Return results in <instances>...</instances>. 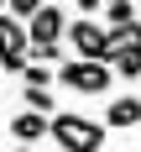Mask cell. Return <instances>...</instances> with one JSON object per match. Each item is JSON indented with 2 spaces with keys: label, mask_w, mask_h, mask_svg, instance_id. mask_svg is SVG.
<instances>
[{
  "label": "cell",
  "mask_w": 141,
  "mask_h": 152,
  "mask_svg": "<svg viewBox=\"0 0 141 152\" xmlns=\"http://www.w3.org/2000/svg\"><path fill=\"white\" fill-rule=\"evenodd\" d=\"M47 142H58L63 152H99L105 147V121H89V115H78V110H58Z\"/></svg>",
  "instance_id": "1"
},
{
  "label": "cell",
  "mask_w": 141,
  "mask_h": 152,
  "mask_svg": "<svg viewBox=\"0 0 141 152\" xmlns=\"http://www.w3.org/2000/svg\"><path fill=\"white\" fill-rule=\"evenodd\" d=\"M110 63H94V58H63L58 63V84L73 94H105L110 89Z\"/></svg>",
  "instance_id": "2"
},
{
  "label": "cell",
  "mask_w": 141,
  "mask_h": 152,
  "mask_svg": "<svg viewBox=\"0 0 141 152\" xmlns=\"http://www.w3.org/2000/svg\"><path fill=\"white\" fill-rule=\"evenodd\" d=\"M68 47H73V58L110 63V26L99 16H73V21H68Z\"/></svg>",
  "instance_id": "3"
},
{
  "label": "cell",
  "mask_w": 141,
  "mask_h": 152,
  "mask_svg": "<svg viewBox=\"0 0 141 152\" xmlns=\"http://www.w3.org/2000/svg\"><path fill=\"white\" fill-rule=\"evenodd\" d=\"M63 37H68V11L58 0H47L42 11L26 21V47H58Z\"/></svg>",
  "instance_id": "4"
},
{
  "label": "cell",
  "mask_w": 141,
  "mask_h": 152,
  "mask_svg": "<svg viewBox=\"0 0 141 152\" xmlns=\"http://www.w3.org/2000/svg\"><path fill=\"white\" fill-rule=\"evenodd\" d=\"M0 68L5 74L26 68V21H16L11 11H0Z\"/></svg>",
  "instance_id": "5"
},
{
  "label": "cell",
  "mask_w": 141,
  "mask_h": 152,
  "mask_svg": "<svg viewBox=\"0 0 141 152\" xmlns=\"http://www.w3.org/2000/svg\"><path fill=\"white\" fill-rule=\"evenodd\" d=\"M11 137L21 142V147L47 142V137H52V115H37V110H26V105H21V110L11 115Z\"/></svg>",
  "instance_id": "6"
},
{
  "label": "cell",
  "mask_w": 141,
  "mask_h": 152,
  "mask_svg": "<svg viewBox=\"0 0 141 152\" xmlns=\"http://www.w3.org/2000/svg\"><path fill=\"white\" fill-rule=\"evenodd\" d=\"M105 126L110 131L141 126V94H115V100H105Z\"/></svg>",
  "instance_id": "7"
},
{
  "label": "cell",
  "mask_w": 141,
  "mask_h": 152,
  "mask_svg": "<svg viewBox=\"0 0 141 152\" xmlns=\"http://www.w3.org/2000/svg\"><path fill=\"white\" fill-rule=\"evenodd\" d=\"M58 79V68H47V63H31L26 58V68H21V89H47Z\"/></svg>",
  "instance_id": "8"
},
{
  "label": "cell",
  "mask_w": 141,
  "mask_h": 152,
  "mask_svg": "<svg viewBox=\"0 0 141 152\" xmlns=\"http://www.w3.org/2000/svg\"><path fill=\"white\" fill-rule=\"evenodd\" d=\"M110 68H115L120 79H141V47H125V53H115V58H110Z\"/></svg>",
  "instance_id": "9"
},
{
  "label": "cell",
  "mask_w": 141,
  "mask_h": 152,
  "mask_svg": "<svg viewBox=\"0 0 141 152\" xmlns=\"http://www.w3.org/2000/svg\"><path fill=\"white\" fill-rule=\"evenodd\" d=\"M21 100H26V110H37V115H58L52 89H21Z\"/></svg>",
  "instance_id": "10"
},
{
  "label": "cell",
  "mask_w": 141,
  "mask_h": 152,
  "mask_svg": "<svg viewBox=\"0 0 141 152\" xmlns=\"http://www.w3.org/2000/svg\"><path fill=\"white\" fill-rule=\"evenodd\" d=\"M110 26H131V21H136V11H131V0H115V5H110Z\"/></svg>",
  "instance_id": "11"
},
{
  "label": "cell",
  "mask_w": 141,
  "mask_h": 152,
  "mask_svg": "<svg viewBox=\"0 0 141 152\" xmlns=\"http://www.w3.org/2000/svg\"><path fill=\"white\" fill-rule=\"evenodd\" d=\"M42 5H47V0H11V5H5V11H11L16 21H31V16L42 11Z\"/></svg>",
  "instance_id": "12"
},
{
  "label": "cell",
  "mask_w": 141,
  "mask_h": 152,
  "mask_svg": "<svg viewBox=\"0 0 141 152\" xmlns=\"http://www.w3.org/2000/svg\"><path fill=\"white\" fill-rule=\"evenodd\" d=\"M115 0H78V16H99V11H110Z\"/></svg>",
  "instance_id": "13"
},
{
  "label": "cell",
  "mask_w": 141,
  "mask_h": 152,
  "mask_svg": "<svg viewBox=\"0 0 141 152\" xmlns=\"http://www.w3.org/2000/svg\"><path fill=\"white\" fill-rule=\"evenodd\" d=\"M11 152H37V147H11Z\"/></svg>",
  "instance_id": "14"
},
{
  "label": "cell",
  "mask_w": 141,
  "mask_h": 152,
  "mask_svg": "<svg viewBox=\"0 0 141 152\" xmlns=\"http://www.w3.org/2000/svg\"><path fill=\"white\" fill-rule=\"evenodd\" d=\"M5 5H11V0H0V11H5Z\"/></svg>",
  "instance_id": "15"
},
{
  "label": "cell",
  "mask_w": 141,
  "mask_h": 152,
  "mask_svg": "<svg viewBox=\"0 0 141 152\" xmlns=\"http://www.w3.org/2000/svg\"><path fill=\"white\" fill-rule=\"evenodd\" d=\"M58 5H63V0H58Z\"/></svg>",
  "instance_id": "16"
}]
</instances>
